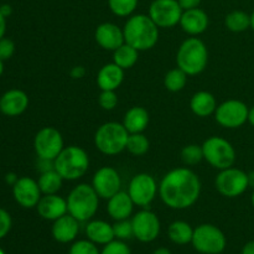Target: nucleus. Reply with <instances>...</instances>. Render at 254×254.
<instances>
[{
	"instance_id": "1",
	"label": "nucleus",
	"mask_w": 254,
	"mask_h": 254,
	"mask_svg": "<svg viewBox=\"0 0 254 254\" xmlns=\"http://www.w3.org/2000/svg\"><path fill=\"white\" fill-rule=\"evenodd\" d=\"M200 178L189 168L170 170L159 184L161 201L173 210H186L193 206L200 197Z\"/></svg>"
},
{
	"instance_id": "2",
	"label": "nucleus",
	"mask_w": 254,
	"mask_h": 254,
	"mask_svg": "<svg viewBox=\"0 0 254 254\" xmlns=\"http://www.w3.org/2000/svg\"><path fill=\"white\" fill-rule=\"evenodd\" d=\"M124 40L138 51L150 50L158 44L159 27L149 15H131L124 25Z\"/></svg>"
},
{
	"instance_id": "3",
	"label": "nucleus",
	"mask_w": 254,
	"mask_h": 254,
	"mask_svg": "<svg viewBox=\"0 0 254 254\" xmlns=\"http://www.w3.org/2000/svg\"><path fill=\"white\" fill-rule=\"evenodd\" d=\"M208 62V51L205 42L198 37H189L180 45L176 54V64L189 76L205 71Z\"/></svg>"
},
{
	"instance_id": "4",
	"label": "nucleus",
	"mask_w": 254,
	"mask_h": 254,
	"mask_svg": "<svg viewBox=\"0 0 254 254\" xmlns=\"http://www.w3.org/2000/svg\"><path fill=\"white\" fill-rule=\"evenodd\" d=\"M89 168V156L83 148L69 145L55 159V170L64 180L74 181L86 175Z\"/></svg>"
},
{
	"instance_id": "5",
	"label": "nucleus",
	"mask_w": 254,
	"mask_h": 254,
	"mask_svg": "<svg viewBox=\"0 0 254 254\" xmlns=\"http://www.w3.org/2000/svg\"><path fill=\"white\" fill-rule=\"evenodd\" d=\"M67 200L68 213L79 222H87L96 215L99 206V196L93 186L79 184L69 192Z\"/></svg>"
},
{
	"instance_id": "6",
	"label": "nucleus",
	"mask_w": 254,
	"mask_h": 254,
	"mask_svg": "<svg viewBox=\"0 0 254 254\" xmlns=\"http://www.w3.org/2000/svg\"><path fill=\"white\" fill-rule=\"evenodd\" d=\"M129 133L118 122H107L97 129L94 134V145L104 155H118L127 149Z\"/></svg>"
},
{
	"instance_id": "7",
	"label": "nucleus",
	"mask_w": 254,
	"mask_h": 254,
	"mask_svg": "<svg viewBox=\"0 0 254 254\" xmlns=\"http://www.w3.org/2000/svg\"><path fill=\"white\" fill-rule=\"evenodd\" d=\"M202 150L203 159L212 168L223 170L235 165L237 154L227 139L221 136H210L203 141Z\"/></svg>"
},
{
	"instance_id": "8",
	"label": "nucleus",
	"mask_w": 254,
	"mask_h": 254,
	"mask_svg": "<svg viewBox=\"0 0 254 254\" xmlns=\"http://www.w3.org/2000/svg\"><path fill=\"white\" fill-rule=\"evenodd\" d=\"M191 243L201 254H221L226 250L227 240L217 226L203 223L193 230Z\"/></svg>"
},
{
	"instance_id": "9",
	"label": "nucleus",
	"mask_w": 254,
	"mask_h": 254,
	"mask_svg": "<svg viewBox=\"0 0 254 254\" xmlns=\"http://www.w3.org/2000/svg\"><path fill=\"white\" fill-rule=\"evenodd\" d=\"M216 189L222 196L235 198L243 195L250 188L248 185V174L237 168L223 169L216 176Z\"/></svg>"
},
{
	"instance_id": "10",
	"label": "nucleus",
	"mask_w": 254,
	"mask_h": 254,
	"mask_svg": "<svg viewBox=\"0 0 254 254\" xmlns=\"http://www.w3.org/2000/svg\"><path fill=\"white\" fill-rule=\"evenodd\" d=\"M247 104L238 99H228L217 106L215 112L216 122L227 129H237L248 122Z\"/></svg>"
},
{
	"instance_id": "11",
	"label": "nucleus",
	"mask_w": 254,
	"mask_h": 254,
	"mask_svg": "<svg viewBox=\"0 0 254 254\" xmlns=\"http://www.w3.org/2000/svg\"><path fill=\"white\" fill-rule=\"evenodd\" d=\"M183 11L178 0H154L148 15L159 29H170L180 24Z\"/></svg>"
},
{
	"instance_id": "12",
	"label": "nucleus",
	"mask_w": 254,
	"mask_h": 254,
	"mask_svg": "<svg viewBox=\"0 0 254 254\" xmlns=\"http://www.w3.org/2000/svg\"><path fill=\"white\" fill-rule=\"evenodd\" d=\"M64 143L62 134L54 127L40 129L34 139V149L37 158L55 159L64 150Z\"/></svg>"
},
{
	"instance_id": "13",
	"label": "nucleus",
	"mask_w": 254,
	"mask_h": 254,
	"mask_svg": "<svg viewBox=\"0 0 254 254\" xmlns=\"http://www.w3.org/2000/svg\"><path fill=\"white\" fill-rule=\"evenodd\" d=\"M159 192L156 180L150 174L140 173L133 176L128 186V193L133 200L134 205L145 207L149 206Z\"/></svg>"
},
{
	"instance_id": "14",
	"label": "nucleus",
	"mask_w": 254,
	"mask_h": 254,
	"mask_svg": "<svg viewBox=\"0 0 254 254\" xmlns=\"http://www.w3.org/2000/svg\"><path fill=\"white\" fill-rule=\"evenodd\" d=\"M134 237L141 243H150L160 235V220L158 216L149 210H141L131 218Z\"/></svg>"
},
{
	"instance_id": "15",
	"label": "nucleus",
	"mask_w": 254,
	"mask_h": 254,
	"mask_svg": "<svg viewBox=\"0 0 254 254\" xmlns=\"http://www.w3.org/2000/svg\"><path fill=\"white\" fill-rule=\"evenodd\" d=\"M92 186L96 190L99 198L109 200L112 196L121 191L122 180L118 171L111 166L98 169L92 179Z\"/></svg>"
},
{
	"instance_id": "16",
	"label": "nucleus",
	"mask_w": 254,
	"mask_h": 254,
	"mask_svg": "<svg viewBox=\"0 0 254 254\" xmlns=\"http://www.w3.org/2000/svg\"><path fill=\"white\" fill-rule=\"evenodd\" d=\"M12 196L21 207L34 208L42 197V192L37 181L24 176V178H19L16 184L12 186Z\"/></svg>"
},
{
	"instance_id": "17",
	"label": "nucleus",
	"mask_w": 254,
	"mask_h": 254,
	"mask_svg": "<svg viewBox=\"0 0 254 254\" xmlns=\"http://www.w3.org/2000/svg\"><path fill=\"white\" fill-rule=\"evenodd\" d=\"M94 39L97 44L107 51H116L126 42L123 30L113 22H103L98 25L94 32Z\"/></svg>"
},
{
	"instance_id": "18",
	"label": "nucleus",
	"mask_w": 254,
	"mask_h": 254,
	"mask_svg": "<svg viewBox=\"0 0 254 254\" xmlns=\"http://www.w3.org/2000/svg\"><path fill=\"white\" fill-rule=\"evenodd\" d=\"M36 210L40 217L47 221H56L57 218L68 213L67 200H64V197L59 196L57 193L42 196L40 198L39 203H37Z\"/></svg>"
},
{
	"instance_id": "19",
	"label": "nucleus",
	"mask_w": 254,
	"mask_h": 254,
	"mask_svg": "<svg viewBox=\"0 0 254 254\" xmlns=\"http://www.w3.org/2000/svg\"><path fill=\"white\" fill-rule=\"evenodd\" d=\"M29 107V96L21 89H10L0 98V112L6 117H17Z\"/></svg>"
},
{
	"instance_id": "20",
	"label": "nucleus",
	"mask_w": 254,
	"mask_h": 254,
	"mask_svg": "<svg viewBox=\"0 0 254 254\" xmlns=\"http://www.w3.org/2000/svg\"><path fill=\"white\" fill-rule=\"evenodd\" d=\"M208 24H210L208 15L206 14L205 10L200 9V7L184 10L183 15H181V29L191 36H197V35L203 34L207 30Z\"/></svg>"
},
{
	"instance_id": "21",
	"label": "nucleus",
	"mask_w": 254,
	"mask_h": 254,
	"mask_svg": "<svg viewBox=\"0 0 254 254\" xmlns=\"http://www.w3.org/2000/svg\"><path fill=\"white\" fill-rule=\"evenodd\" d=\"M52 237L59 243H71L76 240L79 231V221L73 216L66 213L62 217L54 221L52 225Z\"/></svg>"
},
{
	"instance_id": "22",
	"label": "nucleus",
	"mask_w": 254,
	"mask_h": 254,
	"mask_svg": "<svg viewBox=\"0 0 254 254\" xmlns=\"http://www.w3.org/2000/svg\"><path fill=\"white\" fill-rule=\"evenodd\" d=\"M134 202L129 196L128 191H119L108 200L107 212L113 220H128L134 210Z\"/></svg>"
},
{
	"instance_id": "23",
	"label": "nucleus",
	"mask_w": 254,
	"mask_h": 254,
	"mask_svg": "<svg viewBox=\"0 0 254 254\" xmlns=\"http://www.w3.org/2000/svg\"><path fill=\"white\" fill-rule=\"evenodd\" d=\"M124 79V69L118 64H107L97 74V84L101 91H116Z\"/></svg>"
},
{
	"instance_id": "24",
	"label": "nucleus",
	"mask_w": 254,
	"mask_h": 254,
	"mask_svg": "<svg viewBox=\"0 0 254 254\" xmlns=\"http://www.w3.org/2000/svg\"><path fill=\"white\" fill-rule=\"evenodd\" d=\"M86 236L89 241L102 246L108 245L116 238L113 225L102 220L89 221L88 225L86 226Z\"/></svg>"
},
{
	"instance_id": "25",
	"label": "nucleus",
	"mask_w": 254,
	"mask_h": 254,
	"mask_svg": "<svg viewBox=\"0 0 254 254\" xmlns=\"http://www.w3.org/2000/svg\"><path fill=\"white\" fill-rule=\"evenodd\" d=\"M149 121H150L149 112L144 107L135 106L128 109L124 116L123 126L126 127L129 134L143 133L148 128Z\"/></svg>"
},
{
	"instance_id": "26",
	"label": "nucleus",
	"mask_w": 254,
	"mask_h": 254,
	"mask_svg": "<svg viewBox=\"0 0 254 254\" xmlns=\"http://www.w3.org/2000/svg\"><path fill=\"white\" fill-rule=\"evenodd\" d=\"M190 108L195 116L200 118H206L211 114H215L217 108V102L215 96L207 91L196 92L190 101Z\"/></svg>"
},
{
	"instance_id": "27",
	"label": "nucleus",
	"mask_w": 254,
	"mask_h": 254,
	"mask_svg": "<svg viewBox=\"0 0 254 254\" xmlns=\"http://www.w3.org/2000/svg\"><path fill=\"white\" fill-rule=\"evenodd\" d=\"M168 236L171 242L175 245L185 246L192 241L193 228L185 221H175L169 226Z\"/></svg>"
},
{
	"instance_id": "28",
	"label": "nucleus",
	"mask_w": 254,
	"mask_h": 254,
	"mask_svg": "<svg viewBox=\"0 0 254 254\" xmlns=\"http://www.w3.org/2000/svg\"><path fill=\"white\" fill-rule=\"evenodd\" d=\"M139 51L124 42L121 47L113 51V62L123 69H129L138 62Z\"/></svg>"
},
{
	"instance_id": "29",
	"label": "nucleus",
	"mask_w": 254,
	"mask_h": 254,
	"mask_svg": "<svg viewBox=\"0 0 254 254\" xmlns=\"http://www.w3.org/2000/svg\"><path fill=\"white\" fill-rule=\"evenodd\" d=\"M37 184H39L42 195H54L61 190L64 179L56 170H51L40 174Z\"/></svg>"
},
{
	"instance_id": "30",
	"label": "nucleus",
	"mask_w": 254,
	"mask_h": 254,
	"mask_svg": "<svg viewBox=\"0 0 254 254\" xmlns=\"http://www.w3.org/2000/svg\"><path fill=\"white\" fill-rule=\"evenodd\" d=\"M225 25L232 32L246 31L251 27V14L243 10H233L226 15Z\"/></svg>"
},
{
	"instance_id": "31",
	"label": "nucleus",
	"mask_w": 254,
	"mask_h": 254,
	"mask_svg": "<svg viewBox=\"0 0 254 254\" xmlns=\"http://www.w3.org/2000/svg\"><path fill=\"white\" fill-rule=\"evenodd\" d=\"M188 76L186 72L183 69L176 67V68L170 69L168 73L164 77V86L168 91L170 92H180L185 88L186 83H188Z\"/></svg>"
},
{
	"instance_id": "32",
	"label": "nucleus",
	"mask_w": 254,
	"mask_h": 254,
	"mask_svg": "<svg viewBox=\"0 0 254 254\" xmlns=\"http://www.w3.org/2000/svg\"><path fill=\"white\" fill-rule=\"evenodd\" d=\"M150 148V141L144 135L143 133L129 134L128 143H127V149L131 155L134 156H143L148 153Z\"/></svg>"
},
{
	"instance_id": "33",
	"label": "nucleus",
	"mask_w": 254,
	"mask_h": 254,
	"mask_svg": "<svg viewBox=\"0 0 254 254\" xmlns=\"http://www.w3.org/2000/svg\"><path fill=\"white\" fill-rule=\"evenodd\" d=\"M139 0H108V6L119 17L130 16L135 11Z\"/></svg>"
},
{
	"instance_id": "34",
	"label": "nucleus",
	"mask_w": 254,
	"mask_h": 254,
	"mask_svg": "<svg viewBox=\"0 0 254 254\" xmlns=\"http://www.w3.org/2000/svg\"><path fill=\"white\" fill-rule=\"evenodd\" d=\"M203 159V150L202 145H197V144H189V145L184 146L181 150V160L185 165L193 166L201 163Z\"/></svg>"
},
{
	"instance_id": "35",
	"label": "nucleus",
	"mask_w": 254,
	"mask_h": 254,
	"mask_svg": "<svg viewBox=\"0 0 254 254\" xmlns=\"http://www.w3.org/2000/svg\"><path fill=\"white\" fill-rule=\"evenodd\" d=\"M68 254H101V252L96 243L89 240H81L71 246Z\"/></svg>"
},
{
	"instance_id": "36",
	"label": "nucleus",
	"mask_w": 254,
	"mask_h": 254,
	"mask_svg": "<svg viewBox=\"0 0 254 254\" xmlns=\"http://www.w3.org/2000/svg\"><path fill=\"white\" fill-rule=\"evenodd\" d=\"M114 230V236H116L117 240H129V238L134 237L133 233V225H131V221L128 220H122L117 221L113 225Z\"/></svg>"
},
{
	"instance_id": "37",
	"label": "nucleus",
	"mask_w": 254,
	"mask_h": 254,
	"mask_svg": "<svg viewBox=\"0 0 254 254\" xmlns=\"http://www.w3.org/2000/svg\"><path fill=\"white\" fill-rule=\"evenodd\" d=\"M98 103L104 111H112L118 104V96L116 91H102L98 97Z\"/></svg>"
},
{
	"instance_id": "38",
	"label": "nucleus",
	"mask_w": 254,
	"mask_h": 254,
	"mask_svg": "<svg viewBox=\"0 0 254 254\" xmlns=\"http://www.w3.org/2000/svg\"><path fill=\"white\" fill-rule=\"evenodd\" d=\"M101 254H131V252L127 243H124L121 240H114L104 246Z\"/></svg>"
},
{
	"instance_id": "39",
	"label": "nucleus",
	"mask_w": 254,
	"mask_h": 254,
	"mask_svg": "<svg viewBox=\"0 0 254 254\" xmlns=\"http://www.w3.org/2000/svg\"><path fill=\"white\" fill-rule=\"evenodd\" d=\"M14 52L15 44L12 40L7 39V37L0 39V60H1V61H6V60L11 59Z\"/></svg>"
},
{
	"instance_id": "40",
	"label": "nucleus",
	"mask_w": 254,
	"mask_h": 254,
	"mask_svg": "<svg viewBox=\"0 0 254 254\" xmlns=\"http://www.w3.org/2000/svg\"><path fill=\"white\" fill-rule=\"evenodd\" d=\"M11 216L6 210L0 207V240L4 238L11 230Z\"/></svg>"
},
{
	"instance_id": "41",
	"label": "nucleus",
	"mask_w": 254,
	"mask_h": 254,
	"mask_svg": "<svg viewBox=\"0 0 254 254\" xmlns=\"http://www.w3.org/2000/svg\"><path fill=\"white\" fill-rule=\"evenodd\" d=\"M37 170L40 171V174L55 170V160L39 158V160H37Z\"/></svg>"
},
{
	"instance_id": "42",
	"label": "nucleus",
	"mask_w": 254,
	"mask_h": 254,
	"mask_svg": "<svg viewBox=\"0 0 254 254\" xmlns=\"http://www.w3.org/2000/svg\"><path fill=\"white\" fill-rule=\"evenodd\" d=\"M178 1L180 6L183 7V10H190L200 6L202 0H178Z\"/></svg>"
},
{
	"instance_id": "43",
	"label": "nucleus",
	"mask_w": 254,
	"mask_h": 254,
	"mask_svg": "<svg viewBox=\"0 0 254 254\" xmlns=\"http://www.w3.org/2000/svg\"><path fill=\"white\" fill-rule=\"evenodd\" d=\"M69 74L73 79H81L86 76V68L83 66H74L69 72Z\"/></svg>"
},
{
	"instance_id": "44",
	"label": "nucleus",
	"mask_w": 254,
	"mask_h": 254,
	"mask_svg": "<svg viewBox=\"0 0 254 254\" xmlns=\"http://www.w3.org/2000/svg\"><path fill=\"white\" fill-rule=\"evenodd\" d=\"M6 31V17L0 12V39H2Z\"/></svg>"
},
{
	"instance_id": "45",
	"label": "nucleus",
	"mask_w": 254,
	"mask_h": 254,
	"mask_svg": "<svg viewBox=\"0 0 254 254\" xmlns=\"http://www.w3.org/2000/svg\"><path fill=\"white\" fill-rule=\"evenodd\" d=\"M241 254H254V241H250L248 243H246Z\"/></svg>"
},
{
	"instance_id": "46",
	"label": "nucleus",
	"mask_w": 254,
	"mask_h": 254,
	"mask_svg": "<svg viewBox=\"0 0 254 254\" xmlns=\"http://www.w3.org/2000/svg\"><path fill=\"white\" fill-rule=\"evenodd\" d=\"M0 12H1V14L4 15L5 17H9L10 15H11V12H12L11 5H9V4H2L1 6H0Z\"/></svg>"
},
{
	"instance_id": "47",
	"label": "nucleus",
	"mask_w": 254,
	"mask_h": 254,
	"mask_svg": "<svg viewBox=\"0 0 254 254\" xmlns=\"http://www.w3.org/2000/svg\"><path fill=\"white\" fill-rule=\"evenodd\" d=\"M17 180H19V178H17L16 174H14V173H9V174H6V176H5V181H6V183L11 186H14L15 184H16Z\"/></svg>"
},
{
	"instance_id": "48",
	"label": "nucleus",
	"mask_w": 254,
	"mask_h": 254,
	"mask_svg": "<svg viewBox=\"0 0 254 254\" xmlns=\"http://www.w3.org/2000/svg\"><path fill=\"white\" fill-rule=\"evenodd\" d=\"M248 123L254 127V106L251 107L250 112H248Z\"/></svg>"
},
{
	"instance_id": "49",
	"label": "nucleus",
	"mask_w": 254,
	"mask_h": 254,
	"mask_svg": "<svg viewBox=\"0 0 254 254\" xmlns=\"http://www.w3.org/2000/svg\"><path fill=\"white\" fill-rule=\"evenodd\" d=\"M248 174V185H250V188L254 189V170L250 171Z\"/></svg>"
},
{
	"instance_id": "50",
	"label": "nucleus",
	"mask_w": 254,
	"mask_h": 254,
	"mask_svg": "<svg viewBox=\"0 0 254 254\" xmlns=\"http://www.w3.org/2000/svg\"><path fill=\"white\" fill-rule=\"evenodd\" d=\"M153 254H171V252L168 250V248L160 247V248H156V250L153 252Z\"/></svg>"
},
{
	"instance_id": "51",
	"label": "nucleus",
	"mask_w": 254,
	"mask_h": 254,
	"mask_svg": "<svg viewBox=\"0 0 254 254\" xmlns=\"http://www.w3.org/2000/svg\"><path fill=\"white\" fill-rule=\"evenodd\" d=\"M251 29L254 31V9H253L252 14H251Z\"/></svg>"
},
{
	"instance_id": "52",
	"label": "nucleus",
	"mask_w": 254,
	"mask_h": 254,
	"mask_svg": "<svg viewBox=\"0 0 254 254\" xmlns=\"http://www.w3.org/2000/svg\"><path fill=\"white\" fill-rule=\"evenodd\" d=\"M2 72H4V61L0 60V76L2 74Z\"/></svg>"
},
{
	"instance_id": "53",
	"label": "nucleus",
	"mask_w": 254,
	"mask_h": 254,
	"mask_svg": "<svg viewBox=\"0 0 254 254\" xmlns=\"http://www.w3.org/2000/svg\"><path fill=\"white\" fill-rule=\"evenodd\" d=\"M251 202H252V206L254 207V191H253V193H252V197H251Z\"/></svg>"
}]
</instances>
